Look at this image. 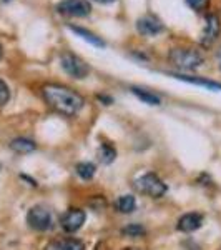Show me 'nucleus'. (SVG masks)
<instances>
[{"instance_id":"1a4fd4ad","label":"nucleus","mask_w":221,"mask_h":250,"mask_svg":"<svg viewBox=\"0 0 221 250\" xmlns=\"http://www.w3.org/2000/svg\"><path fill=\"white\" fill-rule=\"evenodd\" d=\"M220 30H221V25H220L218 15H215V14L208 15L206 23H204V29L202 32V39H200L202 45L203 47H211L213 43L216 42V39H218Z\"/></svg>"},{"instance_id":"7ed1b4c3","label":"nucleus","mask_w":221,"mask_h":250,"mask_svg":"<svg viewBox=\"0 0 221 250\" xmlns=\"http://www.w3.org/2000/svg\"><path fill=\"white\" fill-rule=\"evenodd\" d=\"M135 190L143 193V195L151 197V199H160V197H163L166 193L168 187L156 173L150 172L135 180Z\"/></svg>"},{"instance_id":"f8f14e48","label":"nucleus","mask_w":221,"mask_h":250,"mask_svg":"<svg viewBox=\"0 0 221 250\" xmlns=\"http://www.w3.org/2000/svg\"><path fill=\"white\" fill-rule=\"evenodd\" d=\"M173 77L178 80H183V82L193 83V85H200L204 87L208 90H215V92H221V83L215 82V80H208V79H202V77H191V75H183V74H171Z\"/></svg>"},{"instance_id":"a211bd4d","label":"nucleus","mask_w":221,"mask_h":250,"mask_svg":"<svg viewBox=\"0 0 221 250\" xmlns=\"http://www.w3.org/2000/svg\"><path fill=\"white\" fill-rule=\"evenodd\" d=\"M115 157H116V150L111 145H108V144H102V147H100V150H98V159L102 160V164H111L115 160Z\"/></svg>"},{"instance_id":"0eeeda50","label":"nucleus","mask_w":221,"mask_h":250,"mask_svg":"<svg viewBox=\"0 0 221 250\" xmlns=\"http://www.w3.org/2000/svg\"><path fill=\"white\" fill-rule=\"evenodd\" d=\"M165 30L163 22L156 15L147 14L136 20V32L143 37H156Z\"/></svg>"},{"instance_id":"f257e3e1","label":"nucleus","mask_w":221,"mask_h":250,"mask_svg":"<svg viewBox=\"0 0 221 250\" xmlns=\"http://www.w3.org/2000/svg\"><path fill=\"white\" fill-rule=\"evenodd\" d=\"M42 92L48 107L54 108L60 115L75 117L85 105V99L70 87L48 83V85L43 87Z\"/></svg>"},{"instance_id":"6ab92c4d","label":"nucleus","mask_w":221,"mask_h":250,"mask_svg":"<svg viewBox=\"0 0 221 250\" xmlns=\"http://www.w3.org/2000/svg\"><path fill=\"white\" fill-rule=\"evenodd\" d=\"M122 233L125 237H131V239H136V237L145 235V227H142L140 224H130L127 227L122 229Z\"/></svg>"},{"instance_id":"39448f33","label":"nucleus","mask_w":221,"mask_h":250,"mask_svg":"<svg viewBox=\"0 0 221 250\" xmlns=\"http://www.w3.org/2000/svg\"><path fill=\"white\" fill-rule=\"evenodd\" d=\"M57 12L65 17H88L92 14V3L88 0H62L57 3Z\"/></svg>"},{"instance_id":"b1692460","label":"nucleus","mask_w":221,"mask_h":250,"mask_svg":"<svg viewBox=\"0 0 221 250\" xmlns=\"http://www.w3.org/2000/svg\"><path fill=\"white\" fill-rule=\"evenodd\" d=\"M2 55H3V50H2V45H0V60H2Z\"/></svg>"},{"instance_id":"4be33fe9","label":"nucleus","mask_w":221,"mask_h":250,"mask_svg":"<svg viewBox=\"0 0 221 250\" xmlns=\"http://www.w3.org/2000/svg\"><path fill=\"white\" fill-rule=\"evenodd\" d=\"M216 62H218V67L221 68V47H220V50L216 52Z\"/></svg>"},{"instance_id":"f3484780","label":"nucleus","mask_w":221,"mask_h":250,"mask_svg":"<svg viewBox=\"0 0 221 250\" xmlns=\"http://www.w3.org/2000/svg\"><path fill=\"white\" fill-rule=\"evenodd\" d=\"M95 172H96V167L92 162H80L77 165V173L80 179H83V180H92Z\"/></svg>"},{"instance_id":"6e6552de","label":"nucleus","mask_w":221,"mask_h":250,"mask_svg":"<svg viewBox=\"0 0 221 250\" xmlns=\"http://www.w3.org/2000/svg\"><path fill=\"white\" fill-rule=\"evenodd\" d=\"M85 212L80 210V208H68V210L63 213L62 219H60V225L67 233H74L82 229V225L85 224Z\"/></svg>"},{"instance_id":"f03ea898","label":"nucleus","mask_w":221,"mask_h":250,"mask_svg":"<svg viewBox=\"0 0 221 250\" xmlns=\"http://www.w3.org/2000/svg\"><path fill=\"white\" fill-rule=\"evenodd\" d=\"M170 62L175 67L182 68V70H196L198 67H202L204 62L203 55L200 50L195 48H173L170 52Z\"/></svg>"},{"instance_id":"2eb2a0df","label":"nucleus","mask_w":221,"mask_h":250,"mask_svg":"<svg viewBox=\"0 0 221 250\" xmlns=\"http://www.w3.org/2000/svg\"><path fill=\"white\" fill-rule=\"evenodd\" d=\"M131 92H133V94L138 97L143 104H148V105H160V104H162V99H160L158 95H155L153 92L145 90V88L133 87V88H131Z\"/></svg>"},{"instance_id":"5701e85b","label":"nucleus","mask_w":221,"mask_h":250,"mask_svg":"<svg viewBox=\"0 0 221 250\" xmlns=\"http://www.w3.org/2000/svg\"><path fill=\"white\" fill-rule=\"evenodd\" d=\"M95 2H98V3H113L115 0H95Z\"/></svg>"},{"instance_id":"423d86ee","label":"nucleus","mask_w":221,"mask_h":250,"mask_svg":"<svg viewBox=\"0 0 221 250\" xmlns=\"http://www.w3.org/2000/svg\"><path fill=\"white\" fill-rule=\"evenodd\" d=\"M27 224L34 230L45 232L48 229H52V212L43 205H35L27 213Z\"/></svg>"},{"instance_id":"aec40b11","label":"nucleus","mask_w":221,"mask_h":250,"mask_svg":"<svg viewBox=\"0 0 221 250\" xmlns=\"http://www.w3.org/2000/svg\"><path fill=\"white\" fill-rule=\"evenodd\" d=\"M186 2V5L190 7L191 10L195 12H203L206 10L208 3H210V0H184Z\"/></svg>"},{"instance_id":"20e7f679","label":"nucleus","mask_w":221,"mask_h":250,"mask_svg":"<svg viewBox=\"0 0 221 250\" xmlns=\"http://www.w3.org/2000/svg\"><path fill=\"white\" fill-rule=\"evenodd\" d=\"M60 65H62V68L70 75V77L78 79V80L85 79L87 75L90 74V68H88L87 63L83 62L78 55L72 54V52L62 54V57H60Z\"/></svg>"},{"instance_id":"9b49d317","label":"nucleus","mask_w":221,"mask_h":250,"mask_svg":"<svg viewBox=\"0 0 221 250\" xmlns=\"http://www.w3.org/2000/svg\"><path fill=\"white\" fill-rule=\"evenodd\" d=\"M45 250H85V244L75 237H63L48 242Z\"/></svg>"},{"instance_id":"ddd939ff","label":"nucleus","mask_w":221,"mask_h":250,"mask_svg":"<svg viewBox=\"0 0 221 250\" xmlns=\"http://www.w3.org/2000/svg\"><path fill=\"white\" fill-rule=\"evenodd\" d=\"M68 29L74 32V34H77L78 37H82L83 40H85V42L92 43V45H95V47H98V48H103V47H105V42L102 40V37L95 35L93 32L83 29V27H77V25H68Z\"/></svg>"},{"instance_id":"dca6fc26","label":"nucleus","mask_w":221,"mask_h":250,"mask_svg":"<svg viewBox=\"0 0 221 250\" xmlns=\"http://www.w3.org/2000/svg\"><path fill=\"white\" fill-rule=\"evenodd\" d=\"M35 147L37 145L29 139H15L10 144V148L14 152H17V154H30V152L35 150Z\"/></svg>"},{"instance_id":"4468645a","label":"nucleus","mask_w":221,"mask_h":250,"mask_svg":"<svg viewBox=\"0 0 221 250\" xmlns=\"http://www.w3.org/2000/svg\"><path fill=\"white\" fill-rule=\"evenodd\" d=\"M115 208L120 213H131L136 208V200L133 195H122L115 202Z\"/></svg>"},{"instance_id":"9d476101","label":"nucleus","mask_w":221,"mask_h":250,"mask_svg":"<svg viewBox=\"0 0 221 250\" xmlns=\"http://www.w3.org/2000/svg\"><path fill=\"white\" fill-rule=\"evenodd\" d=\"M203 225V215L198 212H190V213H184L183 217H180L178 220V230L184 232V233H190L198 230L200 227Z\"/></svg>"},{"instance_id":"412c9836","label":"nucleus","mask_w":221,"mask_h":250,"mask_svg":"<svg viewBox=\"0 0 221 250\" xmlns=\"http://www.w3.org/2000/svg\"><path fill=\"white\" fill-rule=\"evenodd\" d=\"M9 99H10V88L2 79H0V107L5 105V104L9 102Z\"/></svg>"}]
</instances>
